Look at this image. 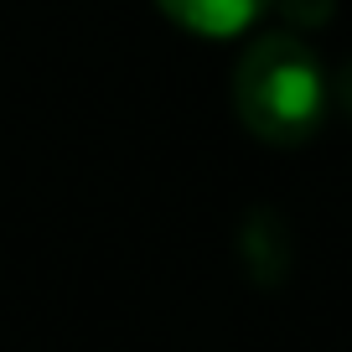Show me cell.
Wrapping results in <instances>:
<instances>
[{"mask_svg": "<svg viewBox=\"0 0 352 352\" xmlns=\"http://www.w3.org/2000/svg\"><path fill=\"white\" fill-rule=\"evenodd\" d=\"M239 259H243V270H249L254 285H280V280L290 275L296 249H290V228H285V218H280L275 208H254L249 218H243Z\"/></svg>", "mask_w": 352, "mask_h": 352, "instance_id": "obj_2", "label": "cell"}, {"mask_svg": "<svg viewBox=\"0 0 352 352\" xmlns=\"http://www.w3.org/2000/svg\"><path fill=\"white\" fill-rule=\"evenodd\" d=\"M166 16H171L182 32L192 36H212V42H223V36H239L249 32L254 21H259L275 0H155Z\"/></svg>", "mask_w": 352, "mask_h": 352, "instance_id": "obj_3", "label": "cell"}, {"mask_svg": "<svg viewBox=\"0 0 352 352\" xmlns=\"http://www.w3.org/2000/svg\"><path fill=\"white\" fill-rule=\"evenodd\" d=\"M331 99H337V109L352 120V57L337 67V83H331Z\"/></svg>", "mask_w": 352, "mask_h": 352, "instance_id": "obj_5", "label": "cell"}, {"mask_svg": "<svg viewBox=\"0 0 352 352\" xmlns=\"http://www.w3.org/2000/svg\"><path fill=\"white\" fill-rule=\"evenodd\" d=\"M270 11H280L285 32H321L337 16V0H275Z\"/></svg>", "mask_w": 352, "mask_h": 352, "instance_id": "obj_4", "label": "cell"}, {"mask_svg": "<svg viewBox=\"0 0 352 352\" xmlns=\"http://www.w3.org/2000/svg\"><path fill=\"white\" fill-rule=\"evenodd\" d=\"M331 83L300 32H264L233 67V114L264 145H306L327 120Z\"/></svg>", "mask_w": 352, "mask_h": 352, "instance_id": "obj_1", "label": "cell"}]
</instances>
